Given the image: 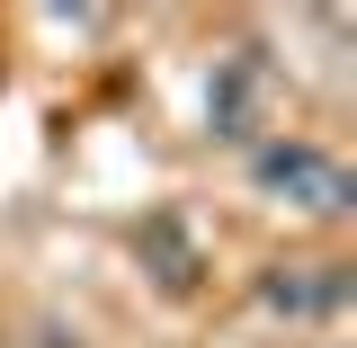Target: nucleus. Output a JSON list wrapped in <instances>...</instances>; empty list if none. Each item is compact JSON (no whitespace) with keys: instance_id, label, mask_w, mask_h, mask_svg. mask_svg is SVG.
I'll list each match as a JSON object with an SVG mask.
<instances>
[{"instance_id":"f257e3e1","label":"nucleus","mask_w":357,"mask_h":348,"mask_svg":"<svg viewBox=\"0 0 357 348\" xmlns=\"http://www.w3.org/2000/svg\"><path fill=\"white\" fill-rule=\"evenodd\" d=\"M259 188L286 197L295 215H349V170L321 143H268L259 152Z\"/></svg>"},{"instance_id":"f03ea898","label":"nucleus","mask_w":357,"mask_h":348,"mask_svg":"<svg viewBox=\"0 0 357 348\" xmlns=\"http://www.w3.org/2000/svg\"><path fill=\"white\" fill-rule=\"evenodd\" d=\"M259 295L286 321H331V312H349V268H277Z\"/></svg>"}]
</instances>
